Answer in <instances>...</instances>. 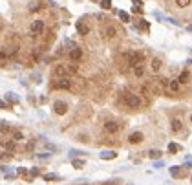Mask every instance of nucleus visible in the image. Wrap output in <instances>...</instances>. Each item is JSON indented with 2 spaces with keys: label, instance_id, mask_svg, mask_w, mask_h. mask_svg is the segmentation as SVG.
<instances>
[{
  "label": "nucleus",
  "instance_id": "18",
  "mask_svg": "<svg viewBox=\"0 0 192 185\" xmlns=\"http://www.w3.org/2000/svg\"><path fill=\"white\" fill-rule=\"evenodd\" d=\"M183 128V123H181V119H172V130H174V132H179V130Z\"/></svg>",
  "mask_w": 192,
  "mask_h": 185
},
{
  "label": "nucleus",
  "instance_id": "30",
  "mask_svg": "<svg viewBox=\"0 0 192 185\" xmlns=\"http://www.w3.org/2000/svg\"><path fill=\"white\" fill-rule=\"evenodd\" d=\"M82 165H84V161H82V160H73V167L75 169H82Z\"/></svg>",
  "mask_w": 192,
  "mask_h": 185
},
{
  "label": "nucleus",
  "instance_id": "27",
  "mask_svg": "<svg viewBox=\"0 0 192 185\" xmlns=\"http://www.w3.org/2000/svg\"><path fill=\"white\" fill-rule=\"evenodd\" d=\"M192 0H176V4L179 6V8H187V6H190Z\"/></svg>",
  "mask_w": 192,
  "mask_h": 185
},
{
  "label": "nucleus",
  "instance_id": "31",
  "mask_svg": "<svg viewBox=\"0 0 192 185\" xmlns=\"http://www.w3.org/2000/svg\"><path fill=\"white\" fill-rule=\"evenodd\" d=\"M139 28H141V30H146V31H148V22H145V20H141V22H139Z\"/></svg>",
  "mask_w": 192,
  "mask_h": 185
},
{
  "label": "nucleus",
  "instance_id": "34",
  "mask_svg": "<svg viewBox=\"0 0 192 185\" xmlns=\"http://www.w3.org/2000/svg\"><path fill=\"white\" fill-rule=\"evenodd\" d=\"M0 108H8V105H6L4 101H0Z\"/></svg>",
  "mask_w": 192,
  "mask_h": 185
},
{
  "label": "nucleus",
  "instance_id": "26",
  "mask_svg": "<svg viewBox=\"0 0 192 185\" xmlns=\"http://www.w3.org/2000/svg\"><path fill=\"white\" fill-rule=\"evenodd\" d=\"M168 150H170L172 154H176L177 150H181V147H179V145H176V143H170V145H168Z\"/></svg>",
  "mask_w": 192,
  "mask_h": 185
},
{
  "label": "nucleus",
  "instance_id": "23",
  "mask_svg": "<svg viewBox=\"0 0 192 185\" xmlns=\"http://www.w3.org/2000/svg\"><path fill=\"white\" fill-rule=\"evenodd\" d=\"M11 139L18 143V141H22V139H24V134H22V132H13V138H11Z\"/></svg>",
  "mask_w": 192,
  "mask_h": 185
},
{
  "label": "nucleus",
  "instance_id": "28",
  "mask_svg": "<svg viewBox=\"0 0 192 185\" xmlns=\"http://www.w3.org/2000/svg\"><path fill=\"white\" fill-rule=\"evenodd\" d=\"M152 160H157V158H161V152L159 150H150V154H148Z\"/></svg>",
  "mask_w": 192,
  "mask_h": 185
},
{
  "label": "nucleus",
  "instance_id": "11",
  "mask_svg": "<svg viewBox=\"0 0 192 185\" xmlns=\"http://www.w3.org/2000/svg\"><path fill=\"white\" fill-rule=\"evenodd\" d=\"M143 139H145L143 138V132H132L128 136V143H132V145H137V143H141Z\"/></svg>",
  "mask_w": 192,
  "mask_h": 185
},
{
  "label": "nucleus",
  "instance_id": "9",
  "mask_svg": "<svg viewBox=\"0 0 192 185\" xmlns=\"http://www.w3.org/2000/svg\"><path fill=\"white\" fill-rule=\"evenodd\" d=\"M102 35H104L106 39H115L117 37V28H115L114 24H108L104 28V31H102Z\"/></svg>",
  "mask_w": 192,
  "mask_h": 185
},
{
  "label": "nucleus",
  "instance_id": "4",
  "mask_svg": "<svg viewBox=\"0 0 192 185\" xmlns=\"http://www.w3.org/2000/svg\"><path fill=\"white\" fill-rule=\"evenodd\" d=\"M123 101H125V105L130 106V108H139L141 106V97L137 94H126L125 97H123Z\"/></svg>",
  "mask_w": 192,
  "mask_h": 185
},
{
  "label": "nucleus",
  "instance_id": "7",
  "mask_svg": "<svg viewBox=\"0 0 192 185\" xmlns=\"http://www.w3.org/2000/svg\"><path fill=\"white\" fill-rule=\"evenodd\" d=\"M29 30H31L33 35H40V33L44 31V22H42V20H33Z\"/></svg>",
  "mask_w": 192,
  "mask_h": 185
},
{
  "label": "nucleus",
  "instance_id": "17",
  "mask_svg": "<svg viewBox=\"0 0 192 185\" xmlns=\"http://www.w3.org/2000/svg\"><path fill=\"white\" fill-rule=\"evenodd\" d=\"M150 68H152V72H159L161 70V60L159 59H152V63H150Z\"/></svg>",
  "mask_w": 192,
  "mask_h": 185
},
{
  "label": "nucleus",
  "instance_id": "14",
  "mask_svg": "<svg viewBox=\"0 0 192 185\" xmlns=\"http://www.w3.org/2000/svg\"><path fill=\"white\" fill-rule=\"evenodd\" d=\"M177 81H179L181 84H187V83H190V72H187V70H185V72H181V75L177 77Z\"/></svg>",
  "mask_w": 192,
  "mask_h": 185
},
{
  "label": "nucleus",
  "instance_id": "25",
  "mask_svg": "<svg viewBox=\"0 0 192 185\" xmlns=\"http://www.w3.org/2000/svg\"><path fill=\"white\" fill-rule=\"evenodd\" d=\"M101 8L102 9H110L112 8V0H101Z\"/></svg>",
  "mask_w": 192,
  "mask_h": 185
},
{
  "label": "nucleus",
  "instance_id": "20",
  "mask_svg": "<svg viewBox=\"0 0 192 185\" xmlns=\"http://www.w3.org/2000/svg\"><path fill=\"white\" fill-rule=\"evenodd\" d=\"M2 145L8 148V150H17V141H2Z\"/></svg>",
  "mask_w": 192,
  "mask_h": 185
},
{
  "label": "nucleus",
  "instance_id": "6",
  "mask_svg": "<svg viewBox=\"0 0 192 185\" xmlns=\"http://www.w3.org/2000/svg\"><path fill=\"white\" fill-rule=\"evenodd\" d=\"M53 110H55V114H57V115H64L68 112V105H66L64 101H55L53 103Z\"/></svg>",
  "mask_w": 192,
  "mask_h": 185
},
{
  "label": "nucleus",
  "instance_id": "8",
  "mask_svg": "<svg viewBox=\"0 0 192 185\" xmlns=\"http://www.w3.org/2000/svg\"><path fill=\"white\" fill-rule=\"evenodd\" d=\"M119 128H121V125H119V123H115V121H106L104 123V130H106L108 134H117Z\"/></svg>",
  "mask_w": 192,
  "mask_h": 185
},
{
  "label": "nucleus",
  "instance_id": "21",
  "mask_svg": "<svg viewBox=\"0 0 192 185\" xmlns=\"http://www.w3.org/2000/svg\"><path fill=\"white\" fill-rule=\"evenodd\" d=\"M115 156H117V152H112V150H110V152H102V154H101L102 160H114Z\"/></svg>",
  "mask_w": 192,
  "mask_h": 185
},
{
  "label": "nucleus",
  "instance_id": "15",
  "mask_svg": "<svg viewBox=\"0 0 192 185\" xmlns=\"http://www.w3.org/2000/svg\"><path fill=\"white\" fill-rule=\"evenodd\" d=\"M132 72H134L135 77H143V75H145V66H143V64H137V66L132 68Z\"/></svg>",
  "mask_w": 192,
  "mask_h": 185
},
{
  "label": "nucleus",
  "instance_id": "22",
  "mask_svg": "<svg viewBox=\"0 0 192 185\" xmlns=\"http://www.w3.org/2000/svg\"><path fill=\"white\" fill-rule=\"evenodd\" d=\"M6 99H8L9 103H18V97H17L13 92H8V94H6Z\"/></svg>",
  "mask_w": 192,
  "mask_h": 185
},
{
  "label": "nucleus",
  "instance_id": "24",
  "mask_svg": "<svg viewBox=\"0 0 192 185\" xmlns=\"http://www.w3.org/2000/svg\"><path fill=\"white\" fill-rule=\"evenodd\" d=\"M119 18L123 20V22H130V15L126 11H119Z\"/></svg>",
  "mask_w": 192,
  "mask_h": 185
},
{
  "label": "nucleus",
  "instance_id": "10",
  "mask_svg": "<svg viewBox=\"0 0 192 185\" xmlns=\"http://www.w3.org/2000/svg\"><path fill=\"white\" fill-rule=\"evenodd\" d=\"M70 59L73 60V63H79V60L82 59V50L81 48H71L70 50Z\"/></svg>",
  "mask_w": 192,
  "mask_h": 185
},
{
  "label": "nucleus",
  "instance_id": "3",
  "mask_svg": "<svg viewBox=\"0 0 192 185\" xmlns=\"http://www.w3.org/2000/svg\"><path fill=\"white\" fill-rule=\"evenodd\" d=\"M51 86L57 88V90H71V88H73V81L70 77H60V79H55Z\"/></svg>",
  "mask_w": 192,
  "mask_h": 185
},
{
  "label": "nucleus",
  "instance_id": "36",
  "mask_svg": "<svg viewBox=\"0 0 192 185\" xmlns=\"http://www.w3.org/2000/svg\"><path fill=\"white\" fill-rule=\"evenodd\" d=\"M190 121H192V114H190Z\"/></svg>",
  "mask_w": 192,
  "mask_h": 185
},
{
  "label": "nucleus",
  "instance_id": "2",
  "mask_svg": "<svg viewBox=\"0 0 192 185\" xmlns=\"http://www.w3.org/2000/svg\"><path fill=\"white\" fill-rule=\"evenodd\" d=\"M125 59H126V64L134 68V66H137V64H143L145 55H143L141 51H130V53H126V55H125Z\"/></svg>",
  "mask_w": 192,
  "mask_h": 185
},
{
  "label": "nucleus",
  "instance_id": "12",
  "mask_svg": "<svg viewBox=\"0 0 192 185\" xmlns=\"http://www.w3.org/2000/svg\"><path fill=\"white\" fill-rule=\"evenodd\" d=\"M77 31H79V35H88V33H90V26H88V24H84V22H82V20H79V22H77Z\"/></svg>",
  "mask_w": 192,
  "mask_h": 185
},
{
  "label": "nucleus",
  "instance_id": "33",
  "mask_svg": "<svg viewBox=\"0 0 192 185\" xmlns=\"http://www.w3.org/2000/svg\"><path fill=\"white\" fill-rule=\"evenodd\" d=\"M44 178H46V180H55V178H57V176H55V174H46Z\"/></svg>",
  "mask_w": 192,
  "mask_h": 185
},
{
  "label": "nucleus",
  "instance_id": "29",
  "mask_svg": "<svg viewBox=\"0 0 192 185\" xmlns=\"http://www.w3.org/2000/svg\"><path fill=\"white\" fill-rule=\"evenodd\" d=\"M68 66V72H70V75L71 73H77V64H66Z\"/></svg>",
  "mask_w": 192,
  "mask_h": 185
},
{
  "label": "nucleus",
  "instance_id": "16",
  "mask_svg": "<svg viewBox=\"0 0 192 185\" xmlns=\"http://www.w3.org/2000/svg\"><path fill=\"white\" fill-rule=\"evenodd\" d=\"M179 81H170V83H168V88H170V92H174V94H177V92H179Z\"/></svg>",
  "mask_w": 192,
  "mask_h": 185
},
{
  "label": "nucleus",
  "instance_id": "35",
  "mask_svg": "<svg viewBox=\"0 0 192 185\" xmlns=\"http://www.w3.org/2000/svg\"><path fill=\"white\" fill-rule=\"evenodd\" d=\"M82 185H90V183H82Z\"/></svg>",
  "mask_w": 192,
  "mask_h": 185
},
{
  "label": "nucleus",
  "instance_id": "1",
  "mask_svg": "<svg viewBox=\"0 0 192 185\" xmlns=\"http://www.w3.org/2000/svg\"><path fill=\"white\" fill-rule=\"evenodd\" d=\"M148 86H150V90H152V94L161 95V94L165 92V88L168 86V81L163 79V77H154V79L148 83Z\"/></svg>",
  "mask_w": 192,
  "mask_h": 185
},
{
  "label": "nucleus",
  "instance_id": "32",
  "mask_svg": "<svg viewBox=\"0 0 192 185\" xmlns=\"http://www.w3.org/2000/svg\"><path fill=\"white\" fill-rule=\"evenodd\" d=\"M9 158H11V154H2V156H0V160L6 161V160H9Z\"/></svg>",
  "mask_w": 192,
  "mask_h": 185
},
{
  "label": "nucleus",
  "instance_id": "13",
  "mask_svg": "<svg viewBox=\"0 0 192 185\" xmlns=\"http://www.w3.org/2000/svg\"><path fill=\"white\" fill-rule=\"evenodd\" d=\"M170 174H172L174 178H183V176H187V170H183L179 167H172L170 169Z\"/></svg>",
  "mask_w": 192,
  "mask_h": 185
},
{
  "label": "nucleus",
  "instance_id": "5",
  "mask_svg": "<svg viewBox=\"0 0 192 185\" xmlns=\"http://www.w3.org/2000/svg\"><path fill=\"white\" fill-rule=\"evenodd\" d=\"M70 72H68V66L66 64H57L53 68V77L55 79H60V77H68Z\"/></svg>",
  "mask_w": 192,
  "mask_h": 185
},
{
  "label": "nucleus",
  "instance_id": "19",
  "mask_svg": "<svg viewBox=\"0 0 192 185\" xmlns=\"http://www.w3.org/2000/svg\"><path fill=\"white\" fill-rule=\"evenodd\" d=\"M9 130H11V127H9L8 121H0V132H2V134H8Z\"/></svg>",
  "mask_w": 192,
  "mask_h": 185
}]
</instances>
